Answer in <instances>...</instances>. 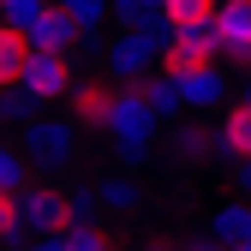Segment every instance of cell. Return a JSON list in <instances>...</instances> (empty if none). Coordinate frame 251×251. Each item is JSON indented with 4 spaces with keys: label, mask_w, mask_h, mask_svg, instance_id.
Masks as SVG:
<instances>
[{
    "label": "cell",
    "mask_w": 251,
    "mask_h": 251,
    "mask_svg": "<svg viewBox=\"0 0 251 251\" xmlns=\"http://www.w3.org/2000/svg\"><path fill=\"white\" fill-rule=\"evenodd\" d=\"M30 42H36V48H54V54H72V48H84V30H78V24L66 18V6L54 0V6L30 24Z\"/></svg>",
    "instance_id": "8"
},
{
    "label": "cell",
    "mask_w": 251,
    "mask_h": 251,
    "mask_svg": "<svg viewBox=\"0 0 251 251\" xmlns=\"http://www.w3.org/2000/svg\"><path fill=\"white\" fill-rule=\"evenodd\" d=\"M174 78H179V96H185L192 114H209V108L227 102V66H222V60H209V66H185V72H174Z\"/></svg>",
    "instance_id": "6"
},
{
    "label": "cell",
    "mask_w": 251,
    "mask_h": 251,
    "mask_svg": "<svg viewBox=\"0 0 251 251\" xmlns=\"http://www.w3.org/2000/svg\"><path fill=\"white\" fill-rule=\"evenodd\" d=\"M150 251H174V245H150Z\"/></svg>",
    "instance_id": "30"
},
{
    "label": "cell",
    "mask_w": 251,
    "mask_h": 251,
    "mask_svg": "<svg viewBox=\"0 0 251 251\" xmlns=\"http://www.w3.org/2000/svg\"><path fill=\"white\" fill-rule=\"evenodd\" d=\"M162 12H168L174 24H203V18L222 12V0H162Z\"/></svg>",
    "instance_id": "18"
},
{
    "label": "cell",
    "mask_w": 251,
    "mask_h": 251,
    "mask_svg": "<svg viewBox=\"0 0 251 251\" xmlns=\"http://www.w3.org/2000/svg\"><path fill=\"white\" fill-rule=\"evenodd\" d=\"M209 60H227L222 24H215V18H203V24H179V30H174V48H168V72L209 66Z\"/></svg>",
    "instance_id": "5"
},
{
    "label": "cell",
    "mask_w": 251,
    "mask_h": 251,
    "mask_svg": "<svg viewBox=\"0 0 251 251\" xmlns=\"http://www.w3.org/2000/svg\"><path fill=\"white\" fill-rule=\"evenodd\" d=\"M0 132H6V102H0Z\"/></svg>",
    "instance_id": "28"
},
{
    "label": "cell",
    "mask_w": 251,
    "mask_h": 251,
    "mask_svg": "<svg viewBox=\"0 0 251 251\" xmlns=\"http://www.w3.org/2000/svg\"><path fill=\"white\" fill-rule=\"evenodd\" d=\"M0 6H6V0H0Z\"/></svg>",
    "instance_id": "33"
},
{
    "label": "cell",
    "mask_w": 251,
    "mask_h": 251,
    "mask_svg": "<svg viewBox=\"0 0 251 251\" xmlns=\"http://www.w3.org/2000/svg\"><path fill=\"white\" fill-rule=\"evenodd\" d=\"M102 203H108L114 215H126V209H138V203H144V192H138V179H132V174H108V179H102Z\"/></svg>",
    "instance_id": "17"
},
{
    "label": "cell",
    "mask_w": 251,
    "mask_h": 251,
    "mask_svg": "<svg viewBox=\"0 0 251 251\" xmlns=\"http://www.w3.org/2000/svg\"><path fill=\"white\" fill-rule=\"evenodd\" d=\"M66 251H114V239L102 227H66Z\"/></svg>",
    "instance_id": "23"
},
{
    "label": "cell",
    "mask_w": 251,
    "mask_h": 251,
    "mask_svg": "<svg viewBox=\"0 0 251 251\" xmlns=\"http://www.w3.org/2000/svg\"><path fill=\"white\" fill-rule=\"evenodd\" d=\"M48 6H54V0H6V6H0V12H6V24L30 30V24H36V18H42Z\"/></svg>",
    "instance_id": "21"
},
{
    "label": "cell",
    "mask_w": 251,
    "mask_h": 251,
    "mask_svg": "<svg viewBox=\"0 0 251 251\" xmlns=\"http://www.w3.org/2000/svg\"><path fill=\"white\" fill-rule=\"evenodd\" d=\"M233 168H239V192L251 198V162H233Z\"/></svg>",
    "instance_id": "26"
},
{
    "label": "cell",
    "mask_w": 251,
    "mask_h": 251,
    "mask_svg": "<svg viewBox=\"0 0 251 251\" xmlns=\"http://www.w3.org/2000/svg\"><path fill=\"white\" fill-rule=\"evenodd\" d=\"M174 150L185 155V162H198V155H209V150H222V144H215V132H203V126H185V132L174 138Z\"/></svg>",
    "instance_id": "20"
},
{
    "label": "cell",
    "mask_w": 251,
    "mask_h": 251,
    "mask_svg": "<svg viewBox=\"0 0 251 251\" xmlns=\"http://www.w3.org/2000/svg\"><path fill=\"white\" fill-rule=\"evenodd\" d=\"M222 42H227V60H251V0H222Z\"/></svg>",
    "instance_id": "11"
},
{
    "label": "cell",
    "mask_w": 251,
    "mask_h": 251,
    "mask_svg": "<svg viewBox=\"0 0 251 251\" xmlns=\"http://www.w3.org/2000/svg\"><path fill=\"white\" fill-rule=\"evenodd\" d=\"M102 185H72L66 192V227H96L102 222Z\"/></svg>",
    "instance_id": "14"
},
{
    "label": "cell",
    "mask_w": 251,
    "mask_h": 251,
    "mask_svg": "<svg viewBox=\"0 0 251 251\" xmlns=\"http://www.w3.org/2000/svg\"><path fill=\"white\" fill-rule=\"evenodd\" d=\"M66 6V18L84 30V48H90V36L102 30V18H114V0H60Z\"/></svg>",
    "instance_id": "16"
},
{
    "label": "cell",
    "mask_w": 251,
    "mask_h": 251,
    "mask_svg": "<svg viewBox=\"0 0 251 251\" xmlns=\"http://www.w3.org/2000/svg\"><path fill=\"white\" fill-rule=\"evenodd\" d=\"M30 54H36V42H30V30H18V24H0V84H18L24 78V66H30Z\"/></svg>",
    "instance_id": "13"
},
{
    "label": "cell",
    "mask_w": 251,
    "mask_h": 251,
    "mask_svg": "<svg viewBox=\"0 0 251 251\" xmlns=\"http://www.w3.org/2000/svg\"><path fill=\"white\" fill-rule=\"evenodd\" d=\"M245 102H251V78H245Z\"/></svg>",
    "instance_id": "29"
},
{
    "label": "cell",
    "mask_w": 251,
    "mask_h": 251,
    "mask_svg": "<svg viewBox=\"0 0 251 251\" xmlns=\"http://www.w3.org/2000/svg\"><path fill=\"white\" fill-rule=\"evenodd\" d=\"M185 251H227L222 239H198V245H185Z\"/></svg>",
    "instance_id": "27"
},
{
    "label": "cell",
    "mask_w": 251,
    "mask_h": 251,
    "mask_svg": "<svg viewBox=\"0 0 251 251\" xmlns=\"http://www.w3.org/2000/svg\"><path fill=\"white\" fill-rule=\"evenodd\" d=\"M18 233H30L24 209H18V192H0V239H18Z\"/></svg>",
    "instance_id": "22"
},
{
    "label": "cell",
    "mask_w": 251,
    "mask_h": 251,
    "mask_svg": "<svg viewBox=\"0 0 251 251\" xmlns=\"http://www.w3.org/2000/svg\"><path fill=\"white\" fill-rule=\"evenodd\" d=\"M18 150L30 155V168H48V174L72 168L78 162V120L72 114H36V120L24 126Z\"/></svg>",
    "instance_id": "2"
},
{
    "label": "cell",
    "mask_w": 251,
    "mask_h": 251,
    "mask_svg": "<svg viewBox=\"0 0 251 251\" xmlns=\"http://www.w3.org/2000/svg\"><path fill=\"white\" fill-rule=\"evenodd\" d=\"M24 168H30V155L0 144V192H24Z\"/></svg>",
    "instance_id": "19"
},
{
    "label": "cell",
    "mask_w": 251,
    "mask_h": 251,
    "mask_svg": "<svg viewBox=\"0 0 251 251\" xmlns=\"http://www.w3.org/2000/svg\"><path fill=\"white\" fill-rule=\"evenodd\" d=\"M215 144H222V155H233V162H251V102L245 96L233 108H222V120H215Z\"/></svg>",
    "instance_id": "10"
},
{
    "label": "cell",
    "mask_w": 251,
    "mask_h": 251,
    "mask_svg": "<svg viewBox=\"0 0 251 251\" xmlns=\"http://www.w3.org/2000/svg\"><path fill=\"white\" fill-rule=\"evenodd\" d=\"M144 96H150V108L162 114V120L185 114V96H179V78H174V72H150V78H144Z\"/></svg>",
    "instance_id": "15"
},
{
    "label": "cell",
    "mask_w": 251,
    "mask_h": 251,
    "mask_svg": "<svg viewBox=\"0 0 251 251\" xmlns=\"http://www.w3.org/2000/svg\"><path fill=\"white\" fill-rule=\"evenodd\" d=\"M239 251H251V239H245V245H239Z\"/></svg>",
    "instance_id": "31"
},
{
    "label": "cell",
    "mask_w": 251,
    "mask_h": 251,
    "mask_svg": "<svg viewBox=\"0 0 251 251\" xmlns=\"http://www.w3.org/2000/svg\"><path fill=\"white\" fill-rule=\"evenodd\" d=\"M155 132H162V114L150 108L144 84H114V102H108V120H102V138L114 144V155L126 168H138L155 144Z\"/></svg>",
    "instance_id": "1"
},
{
    "label": "cell",
    "mask_w": 251,
    "mask_h": 251,
    "mask_svg": "<svg viewBox=\"0 0 251 251\" xmlns=\"http://www.w3.org/2000/svg\"><path fill=\"white\" fill-rule=\"evenodd\" d=\"M18 90H30L42 108L48 102H66L72 90H78V72H72V54H54V48H36L30 54V66L18 78Z\"/></svg>",
    "instance_id": "3"
},
{
    "label": "cell",
    "mask_w": 251,
    "mask_h": 251,
    "mask_svg": "<svg viewBox=\"0 0 251 251\" xmlns=\"http://www.w3.org/2000/svg\"><path fill=\"white\" fill-rule=\"evenodd\" d=\"M155 60H162V54H155V42L144 36V30H120V36L102 48V72L114 84H144Z\"/></svg>",
    "instance_id": "4"
},
{
    "label": "cell",
    "mask_w": 251,
    "mask_h": 251,
    "mask_svg": "<svg viewBox=\"0 0 251 251\" xmlns=\"http://www.w3.org/2000/svg\"><path fill=\"white\" fill-rule=\"evenodd\" d=\"M18 209L30 233H66V192H54V185H24Z\"/></svg>",
    "instance_id": "7"
},
{
    "label": "cell",
    "mask_w": 251,
    "mask_h": 251,
    "mask_svg": "<svg viewBox=\"0 0 251 251\" xmlns=\"http://www.w3.org/2000/svg\"><path fill=\"white\" fill-rule=\"evenodd\" d=\"M209 239H222L227 251H239L251 239V198H227L209 209Z\"/></svg>",
    "instance_id": "9"
},
{
    "label": "cell",
    "mask_w": 251,
    "mask_h": 251,
    "mask_svg": "<svg viewBox=\"0 0 251 251\" xmlns=\"http://www.w3.org/2000/svg\"><path fill=\"white\" fill-rule=\"evenodd\" d=\"M150 12H162V0H114V18H120V30H132V24H144Z\"/></svg>",
    "instance_id": "24"
},
{
    "label": "cell",
    "mask_w": 251,
    "mask_h": 251,
    "mask_svg": "<svg viewBox=\"0 0 251 251\" xmlns=\"http://www.w3.org/2000/svg\"><path fill=\"white\" fill-rule=\"evenodd\" d=\"M30 251H66V233H36V245Z\"/></svg>",
    "instance_id": "25"
},
{
    "label": "cell",
    "mask_w": 251,
    "mask_h": 251,
    "mask_svg": "<svg viewBox=\"0 0 251 251\" xmlns=\"http://www.w3.org/2000/svg\"><path fill=\"white\" fill-rule=\"evenodd\" d=\"M0 96H6V84H0Z\"/></svg>",
    "instance_id": "32"
},
{
    "label": "cell",
    "mask_w": 251,
    "mask_h": 251,
    "mask_svg": "<svg viewBox=\"0 0 251 251\" xmlns=\"http://www.w3.org/2000/svg\"><path fill=\"white\" fill-rule=\"evenodd\" d=\"M108 102H114V84H78L66 108L78 120V132H102V120H108Z\"/></svg>",
    "instance_id": "12"
}]
</instances>
